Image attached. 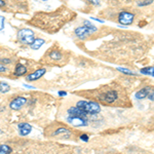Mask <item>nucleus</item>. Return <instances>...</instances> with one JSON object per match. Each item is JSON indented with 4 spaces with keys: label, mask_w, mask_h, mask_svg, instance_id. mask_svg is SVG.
I'll return each instance as SVG.
<instances>
[{
    "label": "nucleus",
    "mask_w": 154,
    "mask_h": 154,
    "mask_svg": "<svg viewBox=\"0 0 154 154\" xmlns=\"http://www.w3.org/2000/svg\"><path fill=\"white\" fill-rule=\"evenodd\" d=\"M58 94H59L60 97H66L67 96V91H60Z\"/></svg>",
    "instance_id": "cd10ccee"
},
{
    "label": "nucleus",
    "mask_w": 154,
    "mask_h": 154,
    "mask_svg": "<svg viewBox=\"0 0 154 154\" xmlns=\"http://www.w3.org/2000/svg\"><path fill=\"white\" fill-rule=\"evenodd\" d=\"M153 91V88L152 86H145V88H141L140 91H138L137 93L135 94V98L137 100H144L148 97L149 94Z\"/></svg>",
    "instance_id": "1a4fd4ad"
},
{
    "label": "nucleus",
    "mask_w": 154,
    "mask_h": 154,
    "mask_svg": "<svg viewBox=\"0 0 154 154\" xmlns=\"http://www.w3.org/2000/svg\"><path fill=\"white\" fill-rule=\"evenodd\" d=\"M86 1H88L89 3L94 4V5H100V1L99 0H86Z\"/></svg>",
    "instance_id": "a878e982"
},
{
    "label": "nucleus",
    "mask_w": 154,
    "mask_h": 154,
    "mask_svg": "<svg viewBox=\"0 0 154 154\" xmlns=\"http://www.w3.org/2000/svg\"><path fill=\"white\" fill-rule=\"evenodd\" d=\"M76 107L85 112L88 115H96L101 112V106L96 101H85L81 100L78 101L76 104Z\"/></svg>",
    "instance_id": "f257e3e1"
},
{
    "label": "nucleus",
    "mask_w": 154,
    "mask_h": 154,
    "mask_svg": "<svg viewBox=\"0 0 154 154\" xmlns=\"http://www.w3.org/2000/svg\"><path fill=\"white\" fill-rule=\"evenodd\" d=\"M83 26H84V27H86V28H88V29L89 30V31L91 32V33H95V32L98 31V28H97L95 25L91 24L89 21H84V22H83Z\"/></svg>",
    "instance_id": "6ab92c4d"
},
{
    "label": "nucleus",
    "mask_w": 154,
    "mask_h": 154,
    "mask_svg": "<svg viewBox=\"0 0 154 154\" xmlns=\"http://www.w3.org/2000/svg\"><path fill=\"white\" fill-rule=\"evenodd\" d=\"M28 103V100H27L25 97H17V98L12 99L9 103V108L11 110H14V111H18V110H21L23 107Z\"/></svg>",
    "instance_id": "423d86ee"
},
{
    "label": "nucleus",
    "mask_w": 154,
    "mask_h": 154,
    "mask_svg": "<svg viewBox=\"0 0 154 154\" xmlns=\"http://www.w3.org/2000/svg\"><path fill=\"white\" fill-rule=\"evenodd\" d=\"M67 122L74 128H84L88 125V117H80V116H73L69 115L67 117Z\"/></svg>",
    "instance_id": "20e7f679"
},
{
    "label": "nucleus",
    "mask_w": 154,
    "mask_h": 154,
    "mask_svg": "<svg viewBox=\"0 0 154 154\" xmlns=\"http://www.w3.org/2000/svg\"><path fill=\"white\" fill-rule=\"evenodd\" d=\"M4 21H5L4 17L0 16V31H2L4 29Z\"/></svg>",
    "instance_id": "393cba45"
},
{
    "label": "nucleus",
    "mask_w": 154,
    "mask_h": 154,
    "mask_svg": "<svg viewBox=\"0 0 154 154\" xmlns=\"http://www.w3.org/2000/svg\"><path fill=\"white\" fill-rule=\"evenodd\" d=\"M28 72V68L26 66H24L23 64L19 63L17 64L16 67H14V76L16 77H21V76H24L27 74Z\"/></svg>",
    "instance_id": "9b49d317"
},
{
    "label": "nucleus",
    "mask_w": 154,
    "mask_h": 154,
    "mask_svg": "<svg viewBox=\"0 0 154 154\" xmlns=\"http://www.w3.org/2000/svg\"><path fill=\"white\" fill-rule=\"evenodd\" d=\"M5 6V1L4 0H0V7H4Z\"/></svg>",
    "instance_id": "c756f323"
},
{
    "label": "nucleus",
    "mask_w": 154,
    "mask_h": 154,
    "mask_svg": "<svg viewBox=\"0 0 154 154\" xmlns=\"http://www.w3.org/2000/svg\"><path fill=\"white\" fill-rule=\"evenodd\" d=\"M12 152V148L6 144L0 145V154H11Z\"/></svg>",
    "instance_id": "f3484780"
},
{
    "label": "nucleus",
    "mask_w": 154,
    "mask_h": 154,
    "mask_svg": "<svg viewBox=\"0 0 154 154\" xmlns=\"http://www.w3.org/2000/svg\"><path fill=\"white\" fill-rule=\"evenodd\" d=\"M44 43H45V40H44V39H42V38H35V39H34V41L32 42L31 44H30V48L33 49V51H37V49L40 48Z\"/></svg>",
    "instance_id": "4468645a"
},
{
    "label": "nucleus",
    "mask_w": 154,
    "mask_h": 154,
    "mask_svg": "<svg viewBox=\"0 0 154 154\" xmlns=\"http://www.w3.org/2000/svg\"><path fill=\"white\" fill-rule=\"evenodd\" d=\"M62 135H66L67 138H69V137L71 136V131L68 130V128H64V126H60V128H58L53 133V136H54V137L62 136Z\"/></svg>",
    "instance_id": "ddd939ff"
},
{
    "label": "nucleus",
    "mask_w": 154,
    "mask_h": 154,
    "mask_svg": "<svg viewBox=\"0 0 154 154\" xmlns=\"http://www.w3.org/2000/svg\"><path fill=\"white\" fill-rule=\"evenodd\" d=\"M32 125L30 123H27V122H20L18 125V130H19V133L20 135L22 137H26L28 136L30 133L32 131Z\"/></svg>",
    "instance_id": "9d476101"
},
{
    "label": "nucleus",
    "mask_w": 154,
    "mask_h": 154,
    "mask_svg": "<svg viewBox=\"0 0 154 154\" xmlns=\"http://www.w3.org/2000/svg\"><path fill=\"white\" fill-rule=\"evenodd\" d=\"M80 140L82 141L84 143H88L89 141V137L88 135H86V134H81L80 135Z\"/></svg>",
    "instance_id": "4be33fe9"
},
{
    "label": "nucleus",
    "mask_w": 154,
    "mask_h": 154,
    "mask_svg": "<svg viewBox=\"0 0 154 154\" xmlns=\"http://www.w3.org/2000/svg\"><path fill=\"white\" fill-rule=\"evenodd\" d=\"M152 2H153V0H145V1H143V2H140L138 5L139 6H147V5H150Z\"/></svg>",
    "instance_id": "5701e85b"
},
{
    "label": "nucleus",
    "mask_w": 154,
    "mask_h": 154,
    "mask_svg": "<svg viewBox=\"0 0 154 154\" xmlns=\"http://www.w3.org/2000/svg\"><path fill=\"white\" fill-rule=\"evenodd\" d=\"M117 71L121 72V73H123V74H126V75H136L135 72L128 70V69H126V68H121V67H118Z\"/></svg>",
    "instance_id": "aec40b11"
},
{
    "label": "nucleus",
    "mask_w": 154,
    "mask_h": 154,
    "mask_svg": "<svg viewBox=\"0 0 154 154\" xmlns=\"http://www.w3.org/2000/svg\"><path fill=\"white\" fill-rule=\"evenodd\" d=\"M141 74H144V75H149L151 77H153V72H154V69L153 67H147V68H142L140 70Z\"/></svg>",
    "instance_id": "a211bd4d"
},
{
    "label": "nucleus",
    "mask_w": 154,
    "mask_h": 154,
    "mask_svg": "<svg viewBox=\"0 0 154 154\" xmlns=\"http://www.w3.org/2000/svg\"><path fill=\"white\" fill-rule=\"evenodd\" d=\"M147 98H149V100H150L151 102H153V100H154V94H153V91H151V93H150V94H149V95H148V97H147Z\"/></svg>",
    "instance_id": "bb28decb"
},
{
    "label": "nucleus",
    "mask_w": 154,
    "mask_h": 154,
    "mask_svg": "<svg viewBox=\"0 0 154 154\" xmlns=\"http://www.w3.org/2000/svg\"><path fill=\"white\" fill-rule=\"evenodd\" d=\"M45 73H46V69L45 68H39V69H37V70H35L34 72H32V73L28 74V75L26 76V80L29 81V82L36 81V80H38V79H40L41 77H43Z\"/></svg>",
    "instance_id": "0eeeda50"
},
{
    "label": "nucleus",
    "mask_w": 154,
    "mask_h": 154,
    "mask_svg": "<svg viewBox=\"0 0 154 154\" xmlns=\"http://www.w3.org/2000/svg\"><path fill=\"white\" fill-rule=\"evenodd\" d=\"M18 39L21 43L26 44V45H30L35 39V33L33 30L29 28H23L19 30L18 32Z\"/></svg>",
    "instance_id": "f03ea898"
},
{
    "label": "nucleus",
    "mask_w": 154,
    "mask_h": 154,
    "mask_svg": "<svg viewBox=\"0 0 154 154\" xmlns=\"http://www.w3.org/2000/svg\"><path fill=\"white\" fill-rule=\"evenodd\" d=\"M117 20H118L119 24L125 25V26H128V25L133 24L134 21H135V14H134L133 12L122 11L119 12Z\"/></svg>",
    "instance_id": "39448f33"
},
{
    "label": "nucleus",
    "mask_w": 154,
    "mask_h": 154,
    "mask_svg": "<svg viewBox=\"0 0 154 154\" xmlns=\"http://www.w3.org/2000/svg\"><path fill=\"white\" fill-rule=\"evenodd\" d=\"M118 99V93L117 91H114V89H110V91H107L105 93H102L99 96V100L101 102H104L105 104H113L117 101Z\"/></svg>",
    "instance_id": "7ed1b4c3"
},
{
    "label": "nucleus",
    "mask_w": 154,
    "mask_h": 154,
    "mask_svg": "<svg viewBox=\"0 0 154 154\" xmlns=\"http://www.w3.org/2000/svg\"><path fill=\"white\" fill-rule=\"evenodd\" d=\"M11 91V85L7 82L4 81H0V93L1 94H6Z\"/></svg>",
    "instance_id": "dca6fc26"
},
{
    "label": "nucleus",
    "mask_w": 154,
    "mask_h": 154,
    "mask_svg": "<svg viewBox=\"0 0 154 154\" xmlns=\"http://www.w3.org/2000/svg\"><path fill=\"white\" fill-rule=\"evenodd\" d=\"M11 63H12V61L8 58H3L0 60V64H2V65H8V64H11Z\"/></svg>",
    "instance_id": "412c9836"
},
{
    "label": "nucleus",
    "mask_w": 154,
    "mask_h": 154,
    "mask_svg": "<svg viewBox=\"0 0 154 154\" xmlns=\"http://www.w3.org/2000/svg\"><path fill=\"white\" fill-rule=\"evenodd\" d=\"M48 57L51 58L53 61H61L62 59H63V54L60 51H56V49H54V51H51L48 53Z\"/></svg>",
    "instance_id": "2eb2a0df"
},
{
    "label": "nucleus",
    "mask_w": 154,
    "mask_h": 154,
    "mask_svg": "<svg viewBox=\"0 0 154 154\" xmlns=\"http://www.w3.org/2000/svg\"><path fill=\"white\" fill-rule=\"evenodd\" d=\"M91 20H96V21H98V22H101V23H104V21H103V20L97 19V18H91Z\"/></svg>",
    "instance_id": "7c9ffc66"
},
{
    "label": "nucleus",
    "mask_w": 154,
    "mask_h": 154,
    "mask_svg": "<svg viewBox=\"0 0 154 154\" xmlns=\"http://www.w3.org/2000/svg\"><path fill=\"white\" fill-rule=\"evenodd\" d=\"M68 114L69 115H73V116H80V117H88V114L85 112H83L82 110H80L79 108H77L76 106L74 107H70L68 109Z\"/></svg>",
    "instance_id": "f8f14e48"
},
{
    "label": "nucleus",
    "mask_w": 154,
    "mask_h": 154,
    "mask_svg": "<svg viewBox=\"0 0 154 154\" xmlns=\"http://www.w3.org/2000/svg\"><path fill=\"white\" fill-rule=\"evenodd\" d=\"M74 33H75L77 38L81 39V40H84V39L88 38L89 35H91V34H93L88 28H86V27H84V26H81V27L76 28L75 31H74Z\"/></svg>",
    "instance_id": "6e6552de"
},
{
    "label": "nucleus",
    "mask_w": 154,
    "mask_h": 154,
    "mask_svg": "<svg viewBox=\"0 0 154 154\" xmlns=\"http://www.w3.org/2000/svg\"><path fill=\"white\" fill-rule=\"evenodd\" d=\"M23 85L25 86V88H30V89H35V86H31V85H29V84H23Z\"/></svg>",
    "instance_id": "c85d7f7f"
},
{
    "label": "nucleus",
    "mask_w": 154,
    "mask_h": 154,
    "mask_svg": "<svg viewBox=\"0 0 154 154\" xmlns=\"http://www.w3.org/2000/svg\"><path fill=\"white\" fill-rule=\"evenodd\" d=\"M7 71H8V68H7L5 65L0 64V74H4V73H6Z\"/></svg>",
    "instance_id": "b1692460"
}]
</instances>
